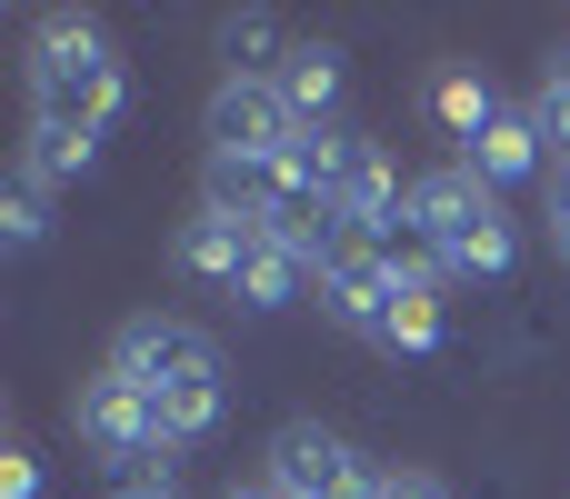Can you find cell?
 Here are the masks:
<instances>
[{"label":"cell","mask_w":570,"mask_h":499,"mask_svg":"<svg viewBox=\"0 0 570 499\" xmlns=\"http://www.w3.org/2000/svg\"><path fill=\"white\" fill-rule=\"evenodd\" d=\"M401 240H411V250H421L441 280H511V260H521V230H511L501 190H491V180H471L461 160L411 180Z\"/></svg>","instance_id":"6da1fadb"},{"label":"cell","mask_w":570,"mask_h":499,"mask_svg":"<svg viewBox=\"0 0 570 499\" xmlns=\"http://www.w3.org/2000/svg\"><path fill=\"white\" fill-rule=\"evenodd\" d=\"M381 499H451L431 470H381Z\"/></svg>","instance_id":"ffe728a7"},{"label":"cell","mask_w":570,"mask_h":499,"mask_svg":"<svg viewBox=\"0 0 570 499\" xmlns=\"http://www.w3.org/2000/svg\"><path fill=\"white\" fill-rule=\"evenodd\" d=\"M70 430L130 480V470H150V460H170V430H160V400L140 390V380H120V370H90L80 380V400H70Z\"/></svg>","instance_id":"3957f363"},{"label":"cell","mask_w":570,"mask_h":499,"mask_svg":"<svg viewBox=\"0 0 570 499\" xmlns=\"http://www.w3.org/2000/svg\"><path fill=\"white\" fill-rule=\"evenodd\" d=\"M110 370H120V380H140L150 400H170V390L210 380V370H220V350H210V330H190V320H170V310H140V320H120Z\"/></svg>","instance_id":"5b68a950"},{"label":"cell","mask_w":570,"mask_h":499,"mask_svg":"<svg viewBox=\"0 0 570 499\" xmlns=\"http://www.w3.org/2000/svg\"><path fill=\"white\" fill-rule=\"evenodd\" d=\"M401 250H411V240H401ZM441 290H451V280H441V270L411 250V270H401V300H391V330H381V350H391V360H431V350H441V330H451Z\"/></svg>","instance_id":"30bf717a"},{"label":"cell","mask_w":570,"mask_h":499,"mask_svg":"<svg viewBox=\"0 0 570 499\" xmlns=\"http://www.w3.org/2000/svg\"><path fill=\"white\" fill-rule=\"evenodd\" d=\"M110 499H180V490H170V470H130V480H110Z\"/></svg>","instance_id":"44dd1931"},{"label":"cell","mask_w":570,"mask_h":499,"mask_svg":"<svg viewBox=\"0 0 570 499\" xmlns=\"http://www.w3.org/2000/svg\"><path fill=\"white\" fill-rule=\"evenodd\" d=\"M0 240H10V250H40V240H50V190H40V180H10V190H0Z\"/></svg>","instance_id":"2e32d148"},{"label":"cell","mask_w":570,"mask_h":499,"mask_svg":"<svg viewBox=\"0 0 570 499\" xmlns=\"http://www.w3.org/2000/svg\"><path fill=\"white\" fill-rule=\"evenodd\" d=\"M271 90H281V110H291L301 130H341V120H331V110H341V90H351L341 40H291V60L271 70Z\"/></svg>","instance_id":"ba28073f"},{"label":"cell","mask_w":570,"mask_h":499,"mask_svg":"<svg viewBox=\"0 0 570 499\" xmlns=\"http://www.w3.org/2000/svg\"><path fill=\"white\" fill-rule=\"evenodd\" d=\"M291 110H281V90L271 80H220L210 90V110H200V140H210V160H281L291 150Z\"/></svg>","instance_id":"8992f818"},{"label":"cell","mask_w":570,"mask_h":499,"mask_svg":"<svg viewBox=\"0 0 570 499\" xmlns=\"http://www.w3.org/2000/svg\"><path fill=\"white\" fill-rule=\"evenodd\" d=\"M220 499H281V490H271V480H240V490H220Z\"/></svg>","instance_id":"7402d4cb"},{"label":"cell","mask_w":570,"mask_h":499,"mask_svg":"<svg viewBox=\"0 0 570 499\" xmlns=\"http://www.w3.org/2000/svg\"><path fill=\"white\" fill-rule=\"evenodd\" d=\"M501 110H511V100H501V90H491L481 70H441V80H431V120H441V130H451L461 150H471V140H481V130H491Z\"/></svg>","instance_id":"4fadbf2b"},{"label":"cell","mask_w":570,"mask_h":499,"mask_svg":"<svg viewBox=\"0 0 570 499\" xmlns=\"http://www.w3.org/2000/svg\"><path fill=\"white\" fill-rule=\"evenodd\" d=\"M0 499H40V460H30V450L0 460Z\"/></svg>","instance_id":"d6986e66"},{"label":"cell","mask_w":570,"mask_h":499,"mask_svg":"<svg viewBox=\"0 0 570 499\" xmlns=\"http://www.w3.org/2000/svg\"><path fill=\"white\" fill-rule=\"evenodd\" d=\"M90 160H100V140H80V130H40V120H30V150H20V180L60 190V180H90Z\"/></svg>","instance_id":"9a60e30c"},{"label":"cell","mask_w":570,"mask_h":499,"mask_svg":"<svg viewBox=\"0 0 570 499\" xmlns=\"http://www.w3.org/2000/svg\"><path fill=\"white\" fill-rule=\"evenodd\" d=\"M461 170L471 180H491V190H521V180H551V130L531 120V110H501L471 150H461Z\"/></svg>","instance_id":"9c48e42d"},{"label":"cell","mask_w":570,"mask_h":499,"mask_svg":"<svg viewBox=\"0 0 570 499\" xmlns=\"http://www.w3.org/2000/svg\"><path fill=\"white\" fill-rule=\"evenodd\" d=\"M261 240H271L261 220H230V210H190V220H180V240H170V260H180L190 280H210V290H230V300H240V270L261 260Z\"/></svg>","instance_id":"52a82bcc"},{"label":"cell","mask_w":570,"mask_h":499,"mask_svg":"<svg viewBox=\"0 0 570 499\" xmlns=\"http://www.w3.org/2000/svg\"><path fill=\"white\" fill-rule=\"evenodd\" d=\"M541 190H551V250L570 260V150H551V180Z\"/></svg>","instance_id":"ac0fdd59"},{"label":"cell","mask_w":570,"mask_h":499,"mask_svg":"<svg viewBox=\"0 0 570 499\" xmlns=\"http://www.w3.org/2000/svg\"><path fill=\"white\" fill-rule=\"evenodd\" d=\"M281 499H381V470L341 440V430H321V420H291V430H271V470H261Z\"/></svg>","instance_id":"277c9868"},{"label":"cell","mask_w":570,"mask_h":499,"mask_svg":"<svg viewBox=\"0 0 570 499\" xmlns=\"http://www.w3.org/2000/svg\"><path fill=\"white\" fill-rule=\"evenodd\" d=\"M200 210H230V220H261L281 210V160H200Z\"/></svg>","instance_id":"8fae6325"},{"label":"cell","mask_w":570,"mask_h":499,"mask_svg":"<svg viewBox=\"0 0 570 499\" xmlns=\"http://www.w3.org/2000/svg\"><path fill=\"white\" fill-rule=\"evenodd\" d=\"M301 300H321V270H311L301 250L261 240V260L240 270V310H301Z\"/></svg>","instance_id":"7c38bea8"},{"label":"cell","mask_w":570,"mask_h":499,"mask_svg":"<svg viewBox=\"0 0 570 499\" xmlns=\"http://www.w3.org/2000/svg\"><path fill=\"white\" fill-rule=\"evenodd\" d=\"M531 120L551 130V150H570V50H551V70H541V100H531Z\"/></svg>","instance_id":"e0dca14e"},{"label":"cell","mask_w":570,"mask_h":499,"mask_svg":"<svg viewBox=\"0 0 570 499\" xmlns=\"http://www.w3.org/2000/svg\"><path fill=\"white\" fill-rule=\"evenodd\" d=\"M220 60H230V80H271V70L291 60V40H281L271 10H230V20H220Z\"/></svg>","instance_id":"5bb4252c"},{"label":"cell","mask_w":570,"mask_h":499,"mask_svg":"<svg viewBox=\"0 0 570 499\" xmlns=\"http://www.w3.org/2000/svg\"><path fill=\"white\" fill-rule=\"evenodd\" d=\"M120 110H130V70H120L110 30L80 20V10H50V20L30 30V120L100 140Z\"/></svg>","instance_id":"7a4b0ae2"}]
</instances>
